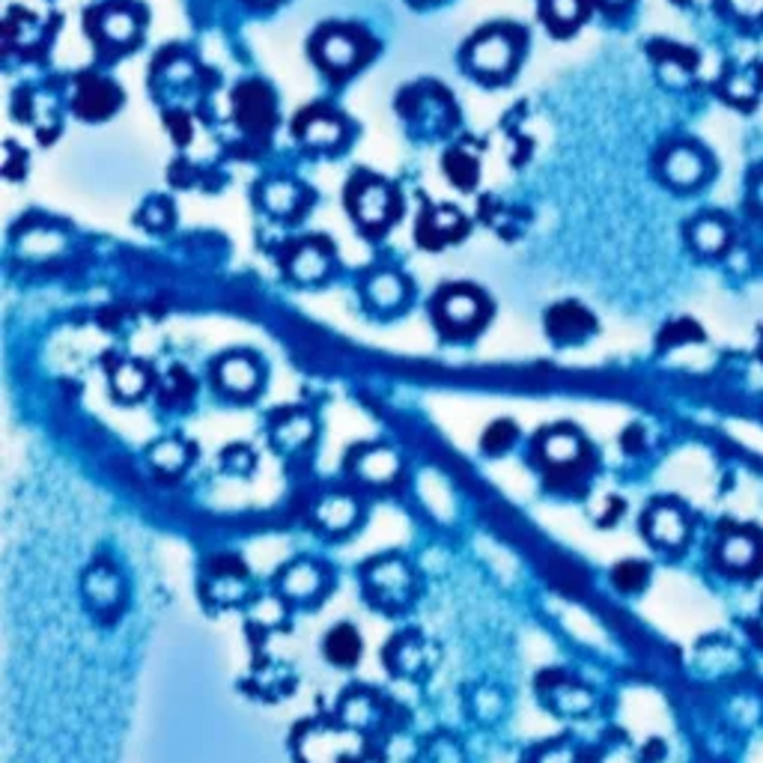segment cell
<instances>
[{"instance_id": "cell-2", "label": "cell", "mask_w": 763, "mask_h": 763, "mask_svg": "<svg viewBox=\"0 0 763 763\" xmlns=\"http://www.w3.org/2000/svg\"><path fill=\"white\" fill-rule=\"evenodd\" d=\"M468 69L477 78L487 81H501L516 69L520 60V39L510 27H489V31L477 33L466 52Z\"/></svg>"}, {"instance_id": "cell-22", "label": "cell", "mask_w": 763, "mask_h": 763, "mask_svg": "<svg viewBox=\"0 0 763 763\" xmlns=\"http://www.w3.org/2000/svg\"><path fill=\"white\" fill-rule=\"evenodd\" d=\"M298 752L305 763H352L346 740H340L338 733L326 731V728L308 731V737L298 742Z\"/></svg>"}, {"instance_id": "cell-3", "label": "cell", "mask_w": 763, "mask_h": 763, "mask_svg": "<svg viewBox=\"0 0 763 763\" xmlns=\"http://www.w3.org/2000/svg\"><path fill=\"white\" fill-rule=\"evenodd\" d=\"M364 588L379 608L400 612L412 603L414 576L403 558L388 555V558H376L371 567H364Z\"/></svg>"}, {"instance_id": "cell-17", "label": "cell", "mask_w": 763, "mask_h": 763, "mask_svg": "<svg viewBox=\"0 0 763 763\" xmlns=\"http://www.w3.org/2000/svg\"><path fill=\"white\" fill-rule=\"evenodd\" d=\"M537 451H540L546 466L563 471V468H572L576 463H582L584 442L576 430L558 426V430H549V433L540 435V447Z\"/></svg>"}, {"instance_id": "cell-15", "label": "cell", "mask_w": 763, "mask_h": 763, "mask_svg": "<svg viewBox=\"0 0 763 763\" xmlns=\"http://www.w3.org/2000/svg\"><path fill=\"white\" fill-rule=\"evenodd\" d=\"M463 234H466V218L456 213L454 206H433L418 221V239L430 248L456 242Z\"/></svg>"}, {"instance_id": "cell-26", "label": "cell", "mask_w": 763, "mask_h": 763, "mask_svg": "<svg viewBox=\"0 0 763 763\" xmlns=\"http://www.w3.org/2000/svg\"><path fill=\"white\" fill-rule=\"evenodd\" d=\"M149 466L161 471V475H180L182 468L189 466L191 447L176 439V435H168V439H159L156 445L149 447Z\"/></svg>"}, {"instance_id": "cell-7", "label": "cell", "mask_w": 763, "mask_h": 763, "mask_svg": "<svg viewBox=\"0 0 763 763\" xmlns=\"http://www.w3.org/2000/svg\"><path fill=\"white\" fill-rule=\"evenodd\" d=\"M140 12L126 0H114L95 10V33L111 48H126L140 36Z\"/></svg>"}, {"instance_id": "cell-20", "label": "cell", "mask_w": 763, "mask_h": 763, "mask_svg": "<svg viewBox=\"0 0 763 763\" xmlns=\"http://www.w3.org/2000/svg\"><path fill=\"white\" fill-rule=\"evenodd\" d=\"M364 296H367L371 308L391 314V310L403 308V301L409 298V284L391 269H382L364 284Z\"/></svg>"}, {"instance_id": "cell-34", "label": "cell", "mask_w": 763, "mask_h": 763, "mask_svg": "<svg viewBox=\"0 0 763 763\" xmlns=\"http://www.w3.org/2000/svg\"><path fill=\"white\" fill-rule=\"evenodd\" d=\"M513 442H516V426L510 424V421H496V424L483 433V439H480V445H483V451H489V454H504Z\"/></svg>"}, {"instance_id": "cell-31", "label": "cell", "mask_w": 763, "mask_h": 763, "mask_svg": "<svg viewBox=\"0 0 763 763\" xmlns=\"http://www.w3.org/2000/svg\"><path fill=\"white\" fill-rule=\"evenodd\" d=\"M191 397H194V379L182 367H173L161 382V403H164V409L168 406L180 409V406L189 403Z\"/></svg>"}, {"instance_id": "cell-16", "label": "cell", "mask_w": 763, "mask_h": 763, "mask_svg": "<svg viewBox=\"0 0 763 763\" xmlns=\"http://www.w3.org/2000/svg\"><path fill=\"white\" fill-rule=\"evenodd\" d=\"M215 379L234 397H251L260 388V364L251 355H224L215 364Z\"/></svg>"}, {"instance_id": "cell-23", "label": "cell", "mask_w": 763, "mask_h": 763, "mask_svg": "<svg viewBox=\"0 0 763 763\" xmlns=\"http://www.w3.org/2000/svg\"><path fill=\"white\" fill-rule=\"evenodd\" d=\"M305 203H308V197H305V189H301L298 182L293 180L265 182L263 206L269 209V213L275 215V218H296V215L305 209Z\"/></svg>"}, {"instance_id": "cell-24", "label": "cell", "mask_w": 763, "mask_h": 763, "mask_svg": "<svg viewBox=\"0 0 763 763\" xmlns=\"http://www.w3.org/2000/svg\"><path fill=\"white\" fill-rule=\"evenodd\" d=\"M322 584H326V576H322L317 563L310 561H296L281 576V588L293 600H314L322 591Z\"/></svg>"}, {"instance_id": "cell-10", "label": "cell", "mask_w": 763, "mask_h": 763, "mask_svg": "<svg viewBox=\"0 0 763 763\" xmlns=\"http://www.w3.org/2000/svg\"><path fill=\"white\" fill-rule=\"evenodd\" d=\"M84 594L95 615L114 617L119 612V603H123V579L111 563L99 561L87 570Z\"/></svg>"}, {"instance_id": "cell-37", "label": "cell", "mask_w": 763, "mask_h": 763, "mask_svg": "<svg viewBox=\"0 0 763 763\" xmlns=\"http://www.w3.org/2000/svg\"><path fill=\"white\" fill-rule=\"evenodd\" d=\"M754 194H758V203H761V209H763V180L758 182V191H754Z\"/></svg>"}, {"instance_id": "cell-28", "label": "cell", "mask_w": 763, "mask_h": 763, "mask_svg": "<svg viewBox=\"0 0 763 763\" xmlns=\"http://www.w3.org/2000/svg\"><path fill=\"white\" fill-rule=\"evenodd\" d=\"M690 239L701 254H721L728 248L731 234H728V227L719 218H698V221L692 224Z\"/></svg>"}, {"instance_id": "cell-21", "label": "cell", "mask_w": 763, "mask_h": 763, "mask_svg": "<svg viewBox=\"0 0 763 763\" xmlns=\"http://www.w3.org/2000/svg\"><path fill=\"white\" fill-rule=\"evenodd\" d=\"M149 382H152V373H149L147 364H140L135 358H123L117 364H111V388L117 394L119 400L126 403H135L144 394L149 391Z\"/></svg>"}, {"instance_id": "cell-9", "label": "cell", "mask_w": 763, "mask_h": 763, "mask_svg": "<svg viewBox=\"0 0 763 763\" xmlns=\"http://www.w3.org/2000/svg\"><path fill=\"white\" fill-rule=\"evenodd\" d=\"M296 135L310 149H338L346 140V123L329 107H310L298 117Z\"/></svg>"}, {"instance_id": "cell-4", "label": "cell", "mask_w": 763, "mask_h": 763, "mask_svg": "<svg viewBox=\"0 0 763 763\" xmlns=\"http://www.w3.org/2000/svg\"><path fill=\"white\" fill-rule=\"evenodd\" d=\"M487 317V296L471 286H447L435 298V322L445 334H475Z\"/></svg>"}, {"instance_id": "cell-30", "label": "cell", "mask_w": 763, "mask_h": 763, "mask_svg": "<svg viewBox=\"0 0 763 763\" xmlns=\"http://www.w3.org/2000/svg\"><path fill=\"white\" fill-rule=\"evenodd\" d=\"M447 180L459 185L463 191L475 189L477 176H480V161L468 152V149H451L445 159Z\"/></svg>"}, {"instance_id": "cell-1", "label": "cell", "mask_w": 763, "mask_h": 763, "mask_svg": "<svg viewBox=\"0 0 763 763\" xmlns=\"http://www.w3.org/2000/svg\"><path fill=\"white\" fill-rule=\"evenodd\" d=\"M350 213L367 234H385L400 213L397 191L379 176L364 173L352 182L350 189Z\"/></svg>"}, {"instance_id": "cell-12", "label": "cell", "mask_w": 763, "mask_h": 763, "mask_svg": "<svg viewBox=\"0 0 763 763\" xmlns=\"http://www.w3.org/2000/svg\"><path fill=\"white\" fill-rule=\"evenodd\" d=\"M72 107L78 117L84 119H105L119 107V90L105 78L87 75L75 87Z\"/></svg>"}, {"instance_id": "cell-36", "label": "cell", "mask_w": 763, "mask_h": 763, "mask_svg": "<svg viewBox=\"0 0 763 763\" xmlns=\"http://www.w3.org/2000/svg\"><path fill=\"white\" fill-rule=\"evenodd\" d=\"M731 10L737 12L740 19H761L763 0H731Z\"/></svg>"}, {"instance_id": "cell-32", "label": "cell", "mask_w": 763, "mask_h": 763, "mask_svg": "<svg viewBox=\"0 0 763 763\" xmlns=\"http://www.w3.org/2000/svg\"><path fill=\"white\" fill-rule=\"evenodd\" d=\"M647 579H650V567L641 561L617 563L615 572H612V582H615L617 591H624V594H638V591H645Z\"/></svg>"}, {"instance_id": "cell-13", "label": "cell", "mask_w": 763, "mask_h": 763, "mask_svg": "<svg viewBox=\"0 0 763 763\" xmlns=\"http://www.w3.org/2000/svg\"><path fill=\"white\" fill-rule=\"evenodd\" d=\"M721 563L737 572H758L763 570V534L754 528H733L719 546Z\"/></svg>"}, {"instance_id": "cell-29", "label": "cell", "mask_w": 763, "mask_h": 763, "mask_svg": "<svg viewBox=\"0 0 763 763\" xmlns=\"http://www.w3.org/2000/svg\"><path fill=\"white\" fill-rule=\"evenodd\" d=\"M317 520L326 531L343 534V531H350L352 525H355V520H358V508H355V501L352 499H329L319 504Z\"/></svg>"}, {"instance_id": "cell-8", "label": "cell", "mask_w": 763, "mask_h": 763, "mask_svg": "<svg viewBox=\"0 0 763 763\" xmlns=\"http://www.w3.org/2000/svg\"><path fill=\"white\" fill-rule=\"evenodd\" d=\"M331 248L322 239H301L286 254V272L298 284H319L331 272Z\"/></svg>"}, {"instance_id": "cell-19", "label": "cell", "mask_w": 763, "mask_h": 763, "mask_svg": "<svg viewBox=\"0 0 763 763\" xmlns=\"http://www.w3.org/2000/svg\"><path fill=\"white\" fill-rule=\"evenodd\" d=\"M385 659H388V665H391L394 674H400V677H418V674H424L426 668H430V657H426V641L418 636H400L394 638L391 647H388V653H385Z\"/></svg>"}, {"instance_id": "cell-25", "label": "cell", "mask_w": 763, "mask_h": 763, "mask_svg": "<svg viewBox=\"0 0 763 763\" xmlns=\"http://www.w3.org/2000/svg\"><path fill=\"white\" fill-rule=\"evenodd\" d=\"M355 471L367 483H391L400 471V463L388 447H367V451H361V456H355Z\"/></svg>"}, {"instance_id": "cell-39", "label": "cell", "mask_w": 763, "mask_h": 763, "mask_svg": "<svg viewBox=\"0 0 763 763\" xmlns=\"http://www.w3.org/2000/svg\"><path fill=\"white\" fill-rule=\"evenodd\" d=\"M254 3H275V0H254Z\"/></svg>"}, {"instance_id": "cell-14", "label": "cell", "mask_w": 763, "mask_h": 763, "mask_svg": "<svg viewBox=\"0 0 763 763\" xmlns=\"http://www.w3.org/2000/svg\"><path fill=\"white\" fill-rule=\"evenodd\" d=\"M645 531L647 537L657 543V546L680 549V546L686 543V537H690V520H686V513H683L677 504L659 501V504H653V508L647 510Z\"/></svg>"}, {"instance_id": "cell-11", "label": "cell", "mask_w": 763, "mask_h": 763, "mask_svg": "<svg viewBox=\"0 0 763 763\" xmlns=\"http://www.w3.org/2000/svg\"><path fill=\"white\" fill-rule=\"evenodd\" d=\"M546 331L555 343L570 346V343H582L596 331V319L576 301H561L546 314Z\"/></svg>"}, {"instance_id": "cell-5", "label": "cell", "mask_w": 763, "mask_h": 763, "mask_svg": "<svg viewBox=\"0 0 763 763\" xmlns=\"http://www.w3.org/2000/svg\"><path fill=\"white\" fill-rule=\"evenodd\" d=\"M314 54H317L319 66H326L329 72L346 75L364 64L367 43L361 33L350 31V27H326L314 43Z\"/></svg>"}, {"instance_id": "cell-18", "label": "cell", "mask_w": 763, "mask_h": 763, "mask_svg": "<svg viewBox=\"0 0 763 763\" xmlns=\"http://www.w3.org/2000/svg\"><path fill=\"white\" fill-rule=\"evenodd\" d=\"M662 173L671 185L677 189H692L704 180L707 173V161L695 147H671L662 159Z\"/></svg>"}, {"instance_id": "cell-27", "label": "cell", "mask_w": 763, "mask_h": 763, "mask_svg": "<svg viewBox=\"0 0 763 763\" xmlns=\"http://www.w3.org/2000/svg\"><path fill=\"white\" fill-rule=\"evenodd\" d=\"M326 657L340 668H352L361 659V636L350 624H340L326 636Z\"/></svg>"}, {"instance_id": "cell-38", "label": "cell", "mask_w": 763, "mask_h": 763, "mask_svg": "<svg viewBox=\"0 0 763 763\" xmlns=\"http://www.w3.org/2000/svg\"><path fill=\"white\" fill-rule=\"evenodd\" d=\"M605 3H626V0H605Z\"/></svg>"}, {"instance_id": "cell-6", "label": "cell", "mask_w": 763, "mask_h": 763, "mask_svg": "<svg viewBox=\"0 0 763 763\" xmlns=\"http://www.w3.org/2000/svg\"><path fill=\"white\" fill-rule=\"evenodd\" d=\"M236 123L251 135H269L275 126V95L260 81H244L234 93Z\"/></svg>"}, {"instance_id": "cell-35", "label": "cell", "mask_w": 763, "mask_h": 763, "mask_svg": "<svg viewBox=\"0 0 763 763\" xmlns=\"http://www.w3.org/2000/svg\"><path fill=\"white\" fill-rule=\"evenodd\" d=\"M173 221V203L164 197H152V201L140 209V224H147L149 230H164Z\"/></svg>"}, {"instance_id": "cell-33", "label": "cell", "mask_w": 763, "mask_h": 763, "mask_svg": "<svg viewBox=\"0 0 763 763\" xmlns=\"http://www.w3.org/2000/svg\"><path fill=\"white\" fill-rule=\"evenodd\" d=\"M584 0H546V19L558 31H570L582 22Z\"/></svg>"}]
</instances>
